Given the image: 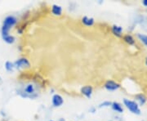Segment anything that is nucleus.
<instances>
[{"label":"nucleus","mask_w":147,"mask_h":121,"mask_svg":"<svg viewBox=\"0 0 147 121\" xmlns=\"http://www.w3.org/2000/svg\"><path fill=\"white\" fill-rule=\"evenodd\" d=\"M17 22V20L15 16H8L6 17L3 21V24L2 26V36L7 35L9 34L11 28L14 26Z\"/></svg>","instance_id":"nucleus-1"},{"label":"nucleus","mask_w":147,"mask_h":121,"mask_svg":"<svg viewBox=\"0 0 147 121\" xmlns=\"http://www.w3.org/2000/svg\"><path fill=\"white\" fill-rule=\"evenodd\" d=\"M14 64L11 63V62H6L5 63V69L7 71H12L14 69Z\"/></svg>","instance_id":"nucleus-16"},{"label":"nucleus","mask_w":147,"mask_h":121,"mask_svg":"<svg viewBox=\"0 0 147 121\" xmlns=\"http://www.w3.org/2000/svg\"><path fill=\"white\" fill-rule=\"evenodd\" d=\"M136 100L137 101V102L139 103L140 105H143L146 104V102L147 101V97H146V95L143 93H139V94L136 95L135 97Z\"/></svg>","instance_id":"nucleus-8"},{"label":"nucleus","mask_w":147,"mask_h":121,"mask_svg":"<svg viewBox=\"0 0 147 121\" xmlns=\"http://www.w3.org/2000/svg\"><path fill=\"white\" fill-rule=\"evenodd\" d=\"M52 12L55 16H61L62 13V8L61 6L53 4V7H52Z\"/></svg>","instance_id":"nucleus-11"},{"label":"nucleus","mask_w":147,"mask_h":121,"mask_svg":"<svg viewBox=\"0 0 147 121\" xmlns=\"http://www.w3.org/2000/svg\"><path fill=\"white\" fill-rule=\"evenodd\" d=\"M52 102H53V105L56 107L58 106H61L64 103V100L62 98V97L59 94H55L53 95V99H52Z\"/></svg>","instance_id":"nucleus-5"},{"label":"nucleus","mask_w":147,"mask_h":121,"mask_svg":"<svg viewBox=\"0 0 147 121\" xmlns=\"http://www.w3.org/2000/svg\"><path fill=\"white\" fill-rule=\"evenodd\" d=\"M92 90H93L92 87L91 85H86L81 89V93L85 96L86 97L90 98L92 97Z\"/></svg>","instance_id":"nucleus-6"},{"label":"nucleus","mask_w":147,"mask_h":121,"mask_svg":"<svg viewBox=\"0 0 147 121\" xmlns=\"http://www.w3.org/2000/svg\"><path fill=\"white\" fill-rule=\"evenodd\" d=\"M123 103L127 108L131 111V113L136 114V115H140L141 114V110L139 108V105L136 101L129 100V99H123Z\"/></svg>","instance_id":"nucleus-2"},{"label":"nucleus","mask_w":147,"mask_h":121,"mask_svg":"<svg viewBox=\"0 0 147 121\" xmlns=\"http://www.w3.org/2000/svg\"><path fill=\"white\" fill-rule=\"evenodd\" d=\"M142 3H143V5L144 6L147 7V0H143V1H142Z\"/></svg>","instance_id":"nucleus-18"},{"label":"nucleus","mask_w":147,"mask_h":121,"mask_svg":"<svg viewBox=\"0 0 147 121\" xmlns=\"http://www.w3.org/2000/svg\"><path fill=\"white\" fill-rule=\"evenodd\" d=\"M146 65L147 66V57H146Z\"/></svg>","instance_id":"nucleus-19"},{"label":"nucleus","mask_w":147,"mask_h":121,"mask_svg":"<svg viewBox=\"0 0 147 121\" xmlns=\"http://www.w3.org/2000/svg\"><path fill=\"white\" fill-rule=\"evenodd\" d=\"M111 105H112V102H110L109 101H103L102 103H100L99 107H106V106H110Z\"/></svg>","instance_id":"nucleus-17"},{"label":"nucleus","mask_w":147,"mask_h":121,"mask_svg":"<svg viewBox=\"0 0 147 121\" xmlns=\"http://www.w3.org/2000/svg\"><path fill=\"white\" fill-rule=\"evenodd\" d=\"M104 87L105 89H107L108 91H115L120 88V84L113 80H107L104 84Z\"/></svg>","instance_id":"nucleus-4"},{"label":"nucleus","mask_w":147,"mask_h":121,"mask_svg":"<svg viewBox=\"0 0 147 121\" xmlns=\"http://www.w3.org/2000/svg\"><path fill=\"white\" fill-rule=\"evenodd\" d=\"M112 109L114 110V111H115L116 112H119V113H123V106L121 105L120 103H119V102H117V101H114V102H112Z\"/></svg>","instance_id":"nucleus-12"},{"label":"nucleus","mask_w":147,"mask_h":121,"mask_svg":"<svg viewBox=\"0 0 147 121\" xmlns=\"http://www.w3.org/2000/svg\"><path fill=\"white\" fill-rule=\"evenodd\" d=\"M34 91H35V89H34V86L33 84H30L27 85L26 87L25 88V92H26V94L24 95L23 97H33L32 95L34 94Z\"/></svg>","instance_id":"nucleus-7"},{"label":"nucleus","mask_w":147,"mask_h":121,"mask_svg":"<svg viewBox=\"0 0 147 121\" xmlns=\"http://www.w3.org/2000/svg\"><path fill=\"white\" fill-rule=\"evenodd\" d=\"M3 40L6 43H7L9 44H11V43H13L15 42V37L12 36V35H11V34L4 35V36H3Z\"/></svg>","instance_id":"nucleus-14"},{"label":"nucleus","mask_w":147,"mask_h":121,"mask_svg":"<svg viewBox=\"0 0 147 121\" xmlns=\"http://www.w3.org/2000/svg\"><path fill=\"white\" fill-rule=\"evenodd\" d=\"M111 30H112V33L117 36V37H121L122 36V33H123V27L119 26H117V25H114L112 28H111Z\"/></svg>","instance_id":"nucleus-9"},{"label":"nucleus","mask_w":147,"mask_h":121,"mask_svg":"<svg viewBox=\"0 0 147 121\" xmlns=\"http://www.w3.org/2000/svg\"><path fill=\"white\" fill-rule=\"evenodd\" d=\"M137 37L147 47V35L143 34H137Z\"/></svg>","instance_id":"nucleus-15"},{"label":"nucleus","mask_w":147,"mask_h":121,"mask_svg":"<svg viewBox=\"0 0 147 121\" xmlns=\"http://www.w3.org/2000/svg\"><path fill=\"white\" fill-rule=\"evenodd\" d=\"M0 80H2V78H1V77H0Z\"/></svg>","instance_id":"nucleus-20"},{"label":"nucleus","mask_w":147,"mask_h":121,"mask_svg":"<svg viewBox=\"0 0 147 121\" xmlns=\"http://www.w3.org/2000/svg\"><path fill=\"white\" fill-rule=\"evenodd\" d=\"M13 64H14V66L17 69L29 68L30 66V63L26 58H20V59L16 60Z\"/></svg>","instance_id":"nucleus-3"},{"label":"nucleus","mask_w":147,"mask_h":121,"mask_svg":"<svg viewBox=\"0 0 147 121\" xmlns=\"http://www.w3.org/2000/svg\"><path fill=\"white\" fill-rule=\"evenodd\" d=\"M50 121H53V120H50Z\"/></svg>","instance_id":"nucleus-21"},{"label":"nucleus","mask_w":147,"mask_h":121,"mask_svg":"<svg viewBox=\"0 0 147 121\" xmlns=\"http://www.w3.org/2000/svg\"><path fill=\"white\" fill-rule=\"evenodd\" d=\"M82 22L86 26H92L94 25V19L88 16H84L82 18Z\"/></svg>","instance_id":"nucleus-10"},{"label":"nucleus","mask_w":147,"mask_h":121,"mask_svg":"<svg viewBox=\"0 0 147 121\" xmlns=\"http://www.w3.org/2000/svg\"><path fill=\"white\" fill-rule=\"evenodd\" d=\"M123 39L124 42L128 43L129 45H134L135 44V39H134V38L132 37L131 34H125L123 37Z\"/></svg>","instance_id":"nucleus-13"}]
</instances>
